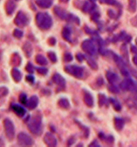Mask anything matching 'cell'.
<instances>
[{
  "label": "cell",
  "mask_w": 137,
  "mask_h": 147,
  "mask_svg": "<svg viewBox=\"0 0 137 147\" xmlns=\"http://www.w3.org/2000/svg\"><path fill=\"white\" fill-rule=\"evenodd\" d=\"M28 130L34 135L40 136L42 133V117L40 115H34L29 117L27 122Z\"/></svg>",
  "instance_id": "1"
},
{
  "label": "cell",
  "mask_w": 137,
  "mask_h": 147,
  "mask_svg": "<svg viewBox=\"0 0 137 147\" xmlns=\"http://www.w3.org/2000/svg\"><path fill=\"white\" fill-rule=\"evenodd\" d=\"M36 24L41 30H48L52 26V18L46 12H38L36 15Z\"/></svg>",
  "instance_id": "2"
},
{
  "label": "cell",
  "mask_w": 137,
  "mask_h": 147,
  "mask_svg": "<svg viewBox=\"0 0 137 147\" xmlns=\"http://www.w3.org/2000/svg\"><path fill=\"white\" fill-rule=\"evenodd\" d=\"M65 71L69 75H72L73 76L79 79H82L85 75V69L82 67H78L75 65L66 66L65 67Z\"/></svg>",
  "instance_id": "3"
},
{
  "label": "cell",
  "mask_w": 137,
  "mask_h": 147,
  "mask_svg": "<svg viewBox=\"0 0 137 147\" xmlns=\"http://www.w3.org/2000/svg\"><path fill=\"white\" fill-rule=\"evenodd\" d=\"M4 128H5V132L6 138L10 141L13 140L15 137V127H14L12 121L10 120L9 118H5L4 120Z\"/></svg>",
  "instance_id": "4"
},
{
  "label": "cell",
  "mask_w": 137,
  "mask_h": 147,
  "mask_svg": "<svg viewBox=\"0 0 137 147\" xmlns=\"http://www.w3.org/2000/svg\"><path fill=\"white\" fill-rule=\"evenodd\" d=\"M81 48L83 51L89 55H95L97 53V47L92 40H86L81 44Z\"/></svg>",
  "instance_id": "5"
},
{
  "label": "cell",
  "mask_w": 137,
  "mask_h": 147,
  "mask_svg": "<svg viewBox=\"0 0 137 147\" xmlns=\"http://www.w3.org/2000/svg\"><path fill=\"white\" fill-rule=\"evenodd\" d=\"M17 144L20 146H32L33 144V139L28 134L25 132L18 133L17 137Z\"/></svg>",
  "instance_id": "6"
},
{
  "label": "cell",
  "mask_w": 137,
  "mask_h": 147,
  "mask_svg": "<svg viewBox=\"0 0 137 147\" xmlns=\"http://www.w3.org/2000/svg\"><path fill=\"white\" fill-rule=\"evenodd\" d=\"M14 23L20 27H25L29 24V18L27 17V15L24 12V11H18L15 20H14Z\"/></svg>",
  "instance_id": "7"
},
{
  "label": "cell",
  "mask_w": 137,
  "mask_h": 147,
  "mask_svg": "<svg viewBox=\"0 0 137 147\" xmlns=\"http://www.w3.org/2000/svg\"><path fill=\"white\" fill-rule=\"evenodd\" d=\"M120 88L123 91L137 92V82L133 81L132 79H126L123 82H122Z\"/></svg>",
  "instance_id": "8"
},
{
  "label": "cell",
  "mask_w": 137,
  "mask_h": 147,
  "mask_svg": "<svg viewBox=\"0 0 137 147\" xmlns=\"http://www.w3.org/2000/svg\"><path fill=\"white\" fill-rule=\"evenodd\" d=\"M113 59H114V61L117 64V66L119 67L121 73L122 74L123 76H128L129 73H128V69L126 67L124 61L120 56H118V55H116V54H113Z\"/></svg>",
  "instance_id": "9"
},
{
  "label": "cell",
  "mask_w": 137,
  "mask_h": 147,
  "mask_svg": "<svg viewBox=\"0 0 137 147\" xmlns=\"http://www.w3.org/2000/svg\"><path fill=\"white\" fill-rule=\"evenodd\" d=\"M11 108L12 109V111L19 117H24L25 115L26 114V110L24 107H22L21 105L17 104V103H12L11 105Z\"/></svg>",
  "instance_id": "10"
},
{
  "label": "cell",
  "mask_w": 137,
  "mask_h": 147,
  "mask_svg": "<svg viewBox=\"0 0 137 147\" xmlns=\"http://www.w3.org/2000/svg\"><path fill=\"white\" fill-rule=\"evenodd\" d=\"M44 142L49 147H55V146H57V139L54 137V135L52 134L51 132L46 133V135L44 137Z\"/></svg>",
  "instance_id": "11"
},
{
  "label": "cell",
  "mask_w": 137,
  "mask_h": 147,
  "mask_svg": "<svg viewBox=\"0 0 137 147\" xmlns=\"http://www.w3.org/2000/svg\"><path fill=\"white\" fill-rule=\"evenodd\" d=\"M52 82L61 88H65L66 87V80L64 79V77H62L60 75V74H54L52 76Z\"/></svg>",
  "instance_id": "12"
},
{
  "label": "cell",
  "mask_w": 137,
  "mask_h": 147,
  "mask_svg": "<svg viewBox=\"0 0 137 147\" xmlns=\"http://www.w3.org/2000/svg\"><path fill=\"white\" fill-rule=\"evenodd\" d=\"M53 11H54V13L58 18H60V20H66L67 17H68L67 12L64 9H62L61 7H60V6H55L54 9H53Z\"/></svg>",
  "instance_id": "13"
},
{
  "label": "cell",
  "mask_w": 137,
  "mask_h": 147,
  "mask_svg": "<svg viewBox=\"0 0 137 147\" xmlns=\"http://www.w3.org/2000/svg\"><path fill=\"white\" fill-rule=\"evenodd\" d=\"M83 100H84V102H85V104L87 106H88V107H93V97L87 90H84Z\"/></svg>",
  "instance_id": "14"
},
{
  "label": "cell",
  "mask_w": 137,
  "mask_h": 147,
  "mask_svg": "<svg viewBox=\"0 0 137 147\" xmlns=\"http://www.w3.org/2000/svg\"><path fill=\"white\" fill-rule=\"evenodd\" d=\"M10 64L16 67H18L19 65L21 64V57L19 56V54L17 53H14L12 55H11V61H10Z\"/></svg>",
  "instance_id": "15"
},
{
  "label": "cell",
  "mask_w": 137,
  "mask_h": 147,
  "mask_svg": "<svg viewBox=\"0 0 137 147\" xmlns=\"http://www.w3.org/2000/svg\"><path fill=\"white\" fill-rule=\"evenodd\" d=\"M16 4L12 1V0H8L5 3V11L8 15H12L13 12L16 10Z\"/></svg>",
  "instance_id": "16"
},
{
  "label": "cell",
  "mask_w": 137,
  "mask_h": 147,
  "mask_svg": "<svg viewBox=\"0 0 137 147\" xmlns=\"http://www.w3.org/2000/svg\"><path fill=\"white\" fill-rule=\"evenodd\" d=\"M36 4L42 9H48L52 5V0H36Z\"/></svg>",
  "instance_id": "17"
},
{
  "label": "cell",
  "mask_w": 137,
  "mask_h": 147,
  "mask_svg": "<svg viewBox=\"0 0 137 147\" xmlns=\"http://www.w3.org/2000/svg\"><path fill=\"white\" fill-rule=\"evenodd\" d=\"M11 77H12V79L16 82H19L21 81V79H22V74H21V72L19 71L17 68H16V67H13L12 69H11Z\"/></svg>",
  "instance_id": "18"
},
{
  "label": "cell",
  "mask_w": 137,
  "mask_h": 147,
  "mask_svg": "<svg viewBox=\"0 0 137 147\" xmlns=\"http://www.w3.org/2000/svg\"><path fill=\"white\" fill-rule=\"evenodd\" d=\"M38 104V98L37 96H32L27 102V104L26 106L30 109H34L37 108Z\"/></svg>",
  "instance_id": "19"
},
{
  "label": "cell",
  "mask_w": 137,
  "mask_h": 147,
  "mask_svg": "<svg viewBox=\"0 0 137 147\" xmlns=\"http://www.w3.org/2000/svg\"><path fill=\"white\" fill-rule=\"evenodd\" d=\"M106 77H107V81H108L111 84H113L114 82H118V81H119L118 76H117L115 73L112 72V71H107V74H106Z\"/></svg>",
  "instance_id": "20"
},
{
  "label": "cell",
  "mask_w": 137,
  "mask_h": 147,
  "mask_svg": "<svg viewBox=\"0 0 137 147\" xmlns=\"http://www.w3.org/2000/svg\"><path fill=\"white\" fill-rule=\"evenodd\" d=\"M26 56V57H31L32 54V46L30 42H26L24 45H23V47H22Z\"/></svg>",
  "instance_id": "21"
},
{
  "label": "cell",
  "mask_w": 137,
  "mask_h": 147,
  "mask_svg": "<svg viewBox=\"0 0 137 147\" xmlns=\"http://www.w3.org/2000/svg\"><path fill=\"white\" fill-rule=\"evenodd\" d=\"M94 8H95V5L93 3L89 2V1H87V2L84 3V5L82 6V11L84 12H86V13L92 12V11H93Z\"/></svg>",
  "instance_id": "22"
},
{
  "label": "cell",
  "mask_w": 137,
  "mask_h": 147,
  "mask_svg": "<svg viewBox=\"0 0 137 147\" xmlns=\"http://www.w3.org/2000/svg\"><path fill=\"white\" fill-rule=\"evenodd\" d=\"M114 126L116 128V130H118V131H122L123 127H124V120L122 118H120V117H115L114 120Z\"/></svg>",
  "instance_id": "23"
},
{
  "label": "cell",
  "mask_w": 137,
  "mask_h": 147,
  "mask_svg": "<svg viewBox=\"0 0 137 147\" xmlns=\"http://www.w3.org/2000/svg\"><path fill=\"white\" fill-rule=\"evenodd\" d=\"M35 60H36V62L38 65H41V66H46L48 63V61L46 60V58L45 56H43L42 54H38V55H36Z\"/></svg>",
  "instance_id": "24"
},
{
  "label": "cell",
  "mask_w": 137,
  "mask_h": 147,
  "mask_svg": "<svg viewBox=\"0 0 137 147\" xmlns=\"http://www.w3.org/2000/svg\"><path fill=\"white\" fill-rule=\"evenodd\" d=\"M71 35H72V32H71V30L70 28L68 27H64L63 30H62V37L63 39L66 41H71Z\"/></svg>",
  "instance_id": "25"
},
{
  "label": "cell",
  "mask_w": 137,
  "mask_h": 147,
  "mask_svg": "<svg viewBox=\"0 0 137 147\" xmlns=\"http://www.w3.org/2000/svg\"><path fill=\"white\" fill-rule=\"evenodd\" d=\"M58 104L60 108L65 109H67L70 108V102L66 98H60L58 102Z\"/></svg>",
  "instance_id": "26"
},
{
  "label": "cell",
  "mask_w": 137,
  "mask_h": 147,
  "mask_svg": "<svg viewBox=\"0 0 137 147\" xmlns=\"http://www.w3.org/2000/svg\"><path fill=\"white\" fill-rule=\"evenodd\" d=\"M137 9V0H128V11L134 12Z\"/></svg>",
  "instance_id": "27"
},
{
  "label": "cell",
  "mask_w": 137,
  "mask_h": 147,
  "mask_svg": "<svg viewBox=\"0 0 137 147\" xmlns=\"http://www.w3.org/2000/svg\"><path fill=\"white\" fill-rule=\"evenodd\" d=\"M110 102L113 105V108L116 110V111H121V110H122V105H121V103L118 101H116L113 98H111L110 99Z\"/></svg>",
  "instance_id": "28"
},
{
  "label": "cell",
  "mask_w": 137,
  "mask_h": 147,
  "mask_svg": "<svg viewBox=\"0 0 137 147\" xmlns=\"http://www.w3.org/2000/svg\"><path fill=\"white\" fill-rule=\"evenodd\" d=\"M98 101H99V105L101 107V106H104L107 102V98L104 94H100L98 96Z\"/></svg>",
  "instance_id": "29"
},
{
  "label": "cell",
  "mask_w": 137,
  "mask_h": 147,
  "mask_svg": "<svg viewBox=\"0 0 137 147\" xmlns=\"http://www.w3.org/2000/svg\"><path fill=\"white\" fill-rule=\"evenodd\" d=\"M87 63L90 66V67L93 70H97L98 69V65L96 63V61L93 59V58H87Z\"/></svg>",
  "instance_id": "30"
},
{
  "label": "cell",
  "mask_w": 137,
  "mask_h": 147,
  "mask_svg": "<svg viewBox=\"0 0 137 147\" xmlns=\"http://www.w3.org/2000/svg\"><path fill=\"white\" fill-rule=\"evenodd\" d=\"M9 94V89L6 87H0V98H3Z\"/></svg>",
  "instance_id": "31"
},
{
  "label": "cell",
  "mask_w": 137,
  "mask_h": 147,
  "mask_svg": "<svg viewBox=\"0 0 137 147\" xmlns=\"http://www.w3.org/2000/svg\"><path fill=\"white\" fill-rule=\"evenodd\" d=\"M23 35H24V32L21 30L15 29L13 31V36L15 37V38H17V39H21L22 37H23Z\"/></svg>",
  "instance_id": "32"
},
{
  "label": "cell",
  "mask_w": 137,
  "mask_h": 147,
  "mask_svg": "<svg viewBox=\"0 0 137 147\" xmlns=\"http://www.w3.org/2000/svg\"><path fill=\"white\" fill-rule=\"evenodd\" d=\"M27 102H28V100H27V96H26V94H24V93L20 94V96H19V102H20L21 104L26 105V104H27Z\"/></svg>",
  "instance_id": "33"
},
{
  "label": "cell",
  "mask_w": 137,
  "mask_h": 147,
  "mask_svg": "<svg viewBox=\"0 0 137 147\" xmlns=\"http://www.w3.org/2000/svg\"><path fill=\"white\" fill-rule=\"evenodd\" d=\"M47 55H48L49 60H50L52 63L57 62V56H56L55 53H53V52H48V53H47Z\"/></svg>",
  "instance_id": "34"
},
{
  "label": "cell",
  "mask_w": 137,
  "mask_h": 147,
  "mask_svg": "<svg viewBox=\"0 0 137 147\" xmlns=\"http://www.w3.org/2000/svg\"><path fill=\"white\" fill-rule=\"evenodd\" d=\"M66 20H68L69 21H73L74 23H77V25H80V20L77 17L73 16V14H68Z\"/></svg>",
  "instance_id": "35"
},
{
  "label": "cell",
  "mask_w": 137,
  "mask_h": 147,
  "mask_svg": "<svg viewBox=\"0 0 137 147\" xmlns=\"http://www.w3.org/2000/svg\"><path fill=\"white\" fill-rule=\"evenodd\" d=\"M108 90L111 92V93H113V94L119 93V91H120L119 88L117 87V86H115V85H113V84H111V85L108 87Z\"/></svg>",
  "instance_id": "36"
},
{
  "label": "cell",
  "mask_w": 137,
  "mask_h": 147,
  "mask_svg": "<svg viewBox=\"0 0 137 147\" xmlns=\"http://www.w3.org/2000/svg\"><path fill=\"white\" fill-rule=\"evenodd\" d=\"M73 55L70 53H66L65 54H64V61H66V62H70V61H73Z\"/></svg>",
  "instance_id": "37"
},
{
  "label": "cell",
  "mask_w": 137,
  "mask_h": 147,
  "mask_svg": "<svg viewBox=\"0 0 137 147\" xmlns=\"http://www.w3.org/2000/svg\"><path fill=\"white\" fill-rule=\"evenodd\" d=\"M34 69H35V68H34L33 65H32L31 62H28L27 65H26V70L29 74H33Z\"/></svg>",
  "instance_id": "38"
},
{
  "label": "cell",
  "mask_w": 137,
  "mask_h": 147,
  "mask_svg": "<svg viewBox=\"0 0 137 147\" xmlns=\"http://www.w3.org/2000/svg\"><path fill=\"white\" fill-rule=\"evenodd\" d=\"M100 2L102 4L108 5H116L115 0H100Z\"/></svg>",
  "instance_id": "39"
},
{
  "label": "cell",
  "mask_w": 137,
  "mask_h": 147,
  "mask_svg": "<svg viewBox=\"0 0 137 147\" xmlns=\"http://www.w3.org/2000/svg\"><path fill=\"white\" fill-rule=\"evenodd\" d=\"M37 71L38 74H40V75L46 76L48 72V69L46 67H37Z\"/></svg>",
  "instance_id": "40"
},
{
  "label": "cell",
  "mask_w": 137,
  "mask_h": 147,
  "mask_svg": "<svg viewBox=\"0 0 137 147\" xmlns=\"http://www.w3.org/2000/svg\"><path fill=\"white\" fill-rule=\"evenodd\" d=\"M26 82H29L30 84H33V83L35 82V78H34V76H32V74H31V75H29V76H27L26 77Z\"/></svg>",
  "instance_id": "41"
},
{
  "label": "cell",
  "mask_w": 137,
  "mask_h": 147,
  "mask_svg": "<svg viewBox=\"0 0 137 147\" xmlns=\"http://www.w3.org/2000/svg\"><path fill=\"white\" fill-rule=\"evenodd\" d=\"M92 12H93V11H92ZM99 18H100V13L98 12V11H94V12L92 13V20H93V21H97L98 20H99Z\"/></svg>",
  "instance_id": "42"
},
{
  "label": "cell",
  "mask_w": 137,
  "mask_h": 147,
  "mask_svg": "<svg viewBox=\"0 0 137 147\" xmlns=\"http://www.w3.org/2000/svg\"><path fill=\"white\" fill-rule=\"evenodd\" d=\"M107 15L111 18H116V17H117V13H115L114 11H113V10H108L107 11Z\"/></svg>",
  "instance_id": "43"
},
{
  "label": "cell",
  "mask_w": 137,
  "mask_h": 147,
  "mask_svg": "<svg viewBox=\"0 0 137 147\" xmlns=\"http://www.w3.org/2000/svg\"><path fill=\"white\" fill-rule=\"evenodd\" d=\"M130 23H131V25H132L134 27H136V28H137V15L131 18Z\"/></svg>",
  "instance_id": "44"
},
{
  "label": "cell",
  "mask_w": 137,
  "mask_h": 147,
  "mask_svg": "<svg viewBox=\"0 0 137 147\" xmlns=\"http://www.w3.org/2000/svg\"><path fill=\"white\" fill-rule=\"evenodd\" d=\"M76 58H77V60L79 61L80 62H81L85 59V56H84L83 54H81V53H78V54H76Z\"/></svg>",
  "instance_id": "45"
},
{
  "label": "cell",
  "mask_w": 137,
  "mask_h": 147,
  "mask_svg": "<svg viewBox=\"0 0 137 147\" xmlns=\"http://www.w3.org/2000/svg\"><path fill=\"white\" fill-rule=\"evenodd\" d=\"M48 44L51 45V46H54V45L56 44V39H54V38H50V39L48 40Z\"/></svg>",
  "instance_id": "46"
},
{
  "label": "cell",
  "mask_w": 137,
  "mask_h": 147,
  "mask_svg": "<svg viewBox=\"0 0 137 147\" xmlns=\"http://www.w3.org/2000/svg\"><path fill=\"white\" fill-rule=\"evenodd\" d=\"M105 140H106L108 144H111V143L113 142V136H109L108 138H105Z\"/></svg>",
  "instance_id": "47"
},
{
  "label": "cell",
  "mask_w": 137,
  "mask_h": 147,
  "mask_svg": "<svg viewBox=\"0 0 137 147\" xmlns=\"http://www.w3.org/2000/svg\"><path fill=\"white\" fill-rule=\"evenodd\" d=\"M93 146H94V147H100V144H98V142H97V141H93L92 144H89V147H93Z\"/></svg>",
  "instance_id": "48"
},
{
  "label": "cell",
  "mask_w": 137,
  "mask_h": 147,
  "mask_svg": "<svg viewBox=\"0 0 137 147\" xmlns=\"http://www.w3.org/2000/svg\"><path fill=\"white\" fill-rule=\"evenodd\" d=\"M131 51H132L134 53H136V54H137V48H136L135 46H132V47H131Z\"/></svg>",
  "instance_id": "49"
},
{
  "label": "cell",
  "mask_w": 137,
  "mask_h": 147,
  "mask_svg": "<svg viewBox=\"0 0 137 147\" xmlns=\"http://www.w3.org/2000/svg\"><path fill=\"white\" fill-rule=\"evenodd\" d=\"M102 82H103V81H102V78H101V77H100V78H98V79H97V83L99 84L100 86L102 85V83H103Z\"/></svg>",
  "instance_id": "50"
},
{
  "label": "cell",
  "mask_w": 137,
  "mask_h": 147,
  "mask_svg": "<svg viewBox=\"0 0 137 147\" xmlns=\"http://www.w3.org/2000/svg\"><path fill=\"white\" fill-rule=\"evenodd\" d=\"M133 62H134V64L135 66H137V55H136V56H134L133 57Z\"/></svg>",
  "instance_id": "51"
},
{
  "label": "cell",
  "mask_w": 137,
  "mask_h": 147,
  "mask_svg": "<svg viewBox=\"0 0 137 147\" xmlns=\"http://www.w3.org/2000/svg\"><path fill=\"white\" fill-rule=\"evenodd\" d=\"M73 142H74V139H73V138H71L68 140V143H67V144H68V145H72V144H73Z\"/></svg>",
  "instance_id": "52"
},
{
  "label": "cell",
  "mask_w": 137,
  "mask_h": 147,
  "mask_svg": "<svg viewBox=\"0 0 137 147\" xmlns=\"http://www.w3.org/2000/svg\"><path fill=\"white\" fill-rule=\"evenodd\" d=\"M4 145H5V142L1 138H0V146H4Z\"/></svg>",
  "instance_id": "53"
},
{
  "label": "cell",
  "mask_w": 137,
  "mask_h": 147,
  "mask_svg": "<svg viewBox=\"0 0 137 147\" xmlns=\"http://www.w3.org/2000/svg\"><path fill=\"white\" fill-rule=\"evenodd\" d=\"M60 1L61 2V3H67L69 0H60Z\"/></svg>",
  "instance_id": "54"
},
{
  "label": "cell",
  "mask_w": 137,
  "mask_h": 147,
  "mask_svg": "<svg viewBox=\"0 0 137 147\" xmlns=\"http://www.w3.org/2000/svg\"><path fill=\"white\" fill-rule=\"evenodd\" d=\"M90 1H92V2H94V1H96V0H90Z\"/></svg>",
  "instance_id": "55"
},
{
  "label": "cell",
  "mask_w": 137,
  "mask_h": 147,
  "mask_svg": "<svg viewBox=\"0 0 137 147\" xmlns=\"http://www.w3.org/2000/svg\"><path fill=\"white\" fill-rule=\"evenodd\" d=\"M135 42H136V44H137V39H136V40H135Z\"/></svg>",
  "instance_id": "56"
},
{
  "label": "cell",
  "mask_w": 137,
  "mask_h": 147,
  "mask_svg": "<svg viewBox=\"0 0 137 147\" xmlns=\"http://www.w3.org/2000/svg\"><path fill=\"white\" fill-rule=\"evenodd\" d=\"M16 1H20V0H16Z\"/></svg>",
  "instance_id": "57"
}]
</instances>
